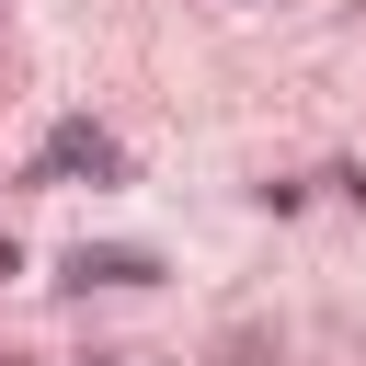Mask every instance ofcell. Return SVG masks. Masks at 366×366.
I'll return each mask as SVG.
<instances>
[{
    "mask_svg": "<svg viewBox=\"0 0 366 366\" xmlns=\"http://www.w3.org/2000/svg\"><path fill=\"white\" fill-rule=\"evenodd\" d=\"M69 286L92 297V286H160V252H137V240H80L69 252Z\"/></svg>",
    "mask_w": 366,
    "mask_h": 366,
    "instance_id": "obj_2",
    "label": "cell"
},
{
    "mask_svg": "<svg viewBox=\"0 0 366 366\" xmlns=\"http://www.w3.org/2000/svg\"><path fill=\"white\" fill-rule=\"evenodd\" d=\"M92 366H114V355H92Z\"/></svg>",
    "mask_w": 366,
    "mask_h": 366,
    "instance_id": "obj_4",
    "label": "cell"
},
{
    "mask_svg": "<svg viewBox=\"0 0 366 366\" xmlns=\"http://www.w3.org/2000/svg\"><path fill=\"white\" fill-rule=\"evenodd\" d=\"M0 274H11V240H0Z\"/></svg>",
    "mask_w": 366,
    "mask_h": 366,
    "instance_id": "obj_3",
    "label": "cell"
},
{
    "mask_svg": "<svg viewBox=\"0 0 366 366\" xmlns=\"http://www.w3.org/2000/svg\"><path fill=\"white\" fill-rule=\"evenodd\" d=\"M114 172H126V149H114L92 114L46 126V149H34V183H114Z\"/></svg>",
    "mask_w": 366,
    "mask_h": 366,
    "instance_id": "obj_1",
    "label": "cell"
}]
</instances>
